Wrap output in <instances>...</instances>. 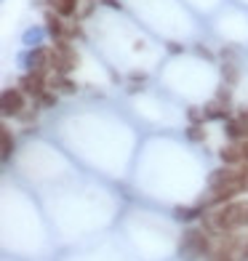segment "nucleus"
<instances>
[{"instance_id":"nucleus-1","label":"nucleus","mask_w":248,"mask_h":261,"mask_svg":"<svg viewBox=\"0 0 248 261\" xmlns=\"http://www.w3.org/2000/svg\"><path fill=\"white\" fill-rule=\"evenodd\" d=\"M179 258L182 261H206L214 253V234L206 227H190L179 237Z\"/></svg>"},{"instance_id":"nucleus-2","label":"nucleus","mask_w":248,"mask_h":261,"mask_svg":"<svg viewBox=\"0 0 248 261\" xmlns=\"http://www.w3.org/2000/svg\"><path fill=\"white\" fill-rule=\"evenodd\" d=\"M78 64V51L69 40H56L54 48H48V69L54 75H69Z\"/></svg>"},{"instance_id":"nucleus-3","label":"nucleus","mask_w":248,"mask_h":261,"mask_svg":"<svg viewBox=\"0 0 248 261\" xmlns=\"http://www.w3.org/2000/svg\"><path fill=\"white\" fill-rule=\"evenodd\" d=\"M0 110H3V117H19L27 110V93L21 88H3V93H0Z\"/></svg>"},{"instance_id":"nucleus-4","label":"nucleus","mask_w":248,"mask_h":261,"mask_svg":"<svg viewBox=\"0 0 248 261\" xmlns=\"http://www.w3.org/2000/svg\"><path fill=\"white\" fill-rule=\"evenodd\" d=\"M16 64L24 72H40L48 69V48H24L16 54Z\"/></svg>"},{"instance_id":"nucleus-5","label":"nucleus","mask_w":248,"mask_h":261,"mask_svg":"<svg viewBox=\"0 0 248 261\" xmlns=\"http://www.w3.org/2000/svg\"><path fill=\"white\" fill-rule=\"evenodd\" d=\"M45 72H51V69H40V72H24L19 80V88L27 93V96H32L35 101H38L45 91H48V77H45Z\"/></svg>"},{"instance_id":"nucleus-6","label":"nucleus","mask_w":248,"mask_h":261,"mask_svg":"<svg viewBox=\"0 0 248 261\" xmlns=\"http://www.w3.org/2000/svg\"><path fill=\"white\" fill-rule=\"evenodd\" d=\"M219 160L224 165H232V168H240L245 165V155H243V141H227L219 149Z\"/></svg>"},{"instance_id":"nucleus-7","label":"nucleus","mask_w":248,"mask_h":261,"mask_svg":"<svg viewBox=\"0 0 248 261\" xmlns=\"http://www.w3.org/2000/svg\"><path fill=\"white\" fill-rule=\"evenodd\" d=\"M45 32L54 38V43L56 40H69V24H64L56 11H48V14H45Z\"/></svg>"},{"instance_id":"nucleus-8","label":"nucleus","mask_w":248,"mask_h":261,"mask_svg":"<svg viewBox=\"0 0 248 261\" xmlns=\"http://www.w3.org/2000/svg\"><path fill=\"white\" fill-rule=\"evenodd\" d=\"M206 213H208V211L200 205V203H195V205H176V208H173V219L179 221V224H192V221H197V219H203Z\"/></svg>"},{"instance_id":"nucleus-9","label":"nucleus","mask_w":248,"mask_h":261,"mask_svg":"<svg viewBox=\"0 0 248 261\" xmlns=\"http://www.w3.org/2000/svg\"><path fill=\"white\" fill-rule=\"evenodd\" d=\"M45 27H38V24H32L27 27L24 32H21V45L24 48H43V40H45Z\"/></svg>"},{"instance_id":"nucleus-10","label":"nucleus","mask_w":248,"mask_h":261,"mask_svg":"<svg viewBox=\"0 0 248 261\" xmlns=\"http://www.w3.org/2000/svg\"><path fill=\"white\" fill-rule=\"evenodd\" d=\"M48 88L56 91V93H75V91H78V86H75V83L69 80L67 75H54V72H51V77H48Z\"/></svg>"},{"instance_id":"nucleus-11","label":"nucleus","mask_w":248,"mask_h":261,"mask_svg":"<svg viewBox=\"0 0 248 261\" xmlns=\"http://www.w3.org/2000/svg\"><path fill=\"white\" fill-rule=\"evenodd\" d=\"M78 3H80V0H48L51 11H56V14L62 16V19L75 16V14H78Z\"/></svg>"},{"instance_id":"nucleus-12","label":"nucleus","mask_w":248,"mask_h":261,"mask_svg":"<svg viewBox=\"0 0 248 261\" xmlns=\"http://www.w3.org/2000/svg\"><path fill=\"white\" fill-rule=\"evenodd\" d=\"M0 141H3V163H8L11 158H14V149H16V136L11 134L8 125L0 128Z\"/></svg>"},{"instance_id":"nucleus-13","label":"nucleus","mask_w":248,"mask_h":261,"mask_svg":"<svg viewBox=\"0 0 248 261\" xmlns=\"http://www.w3.org/2000/svg\"><path fill=\"white\" fill-rule=\"evenodd\" d=\"M203 120H230L227 115V104L224 101H214L203 110Z\"/></svg>"},{"instance_id":"nucleus-14","label":"nucleus","mask_w":248,"mask_h":261,"mask_svg":"<svg viewBox=\"0 0 248 261\" xmlns=\"http://www.w3.org/2000/svg\"><path fill=\"white\" fill-rule=\"evenodd\" d=\"M221 77L227 83H235V80H238V67H235V64H224L221 67Z\"/></svg>"},{"instance_id":"nucleus-15","label":"nucleus","mask_w":248,"mask_h":261,"mask_svg":"<svg viewBox=\"0 0 248 261\" xmlns=\"http://www.w3.org/2000/svg\"><path fill=\"white\" fill-rule=\"evenodd\" d=\"M56 99H59V93L48 88V91H45L43 96L38 99V104H40V107H54V104H56Z\"/></svg>"},{"instance_id":"nucleus-16","label":"nucleus","mask_w":248,"mask_h":261,"mask_svg":"<svg viewBox=\"0 0 248 261\" xmlns=\"http://www.w3.org/2000/svg\"><path fill=\"white\" fill-rule=\"evenodd\" d=\"M187 139H192V141H203V139H206V134H203V128H200V125H190V128H187Z\"/></svg>"},{"instance_id":"nucleus-17","label":"nucleus","mask_w":248,"mask_h":261,"mask_svg":"<svg viewBox=\"0 0 248 261\" xmlns=\"http://www.w3.org/2000/svg\"><path fill=\"white\" fill-rule=\"evenodd\" d=\"M19 120H21V123H32V120H38V110H30V112L24 110V112L19 115Z\"/></svg>"},{"instance_id":"nucleus-18","label":"nucleus","mask_w":248,"mask_h":261,"mask_svg":"<svg viewBox=\"0 0 248 261\" xmlns=\"http://www.w3.org/2000/svg\"><path fill=\"white\" fill-rule=\"evenodd\" d=\"M240 219H243V229L248 232V200H243V205H240Z\"/></svg>"},{"instance_id":"nucleus-19","label":"nucleus","mask_w":248,"mask_h":261,"mask_svg":"<svg viewBox=\"0 0 248 261\" xmlns=\"http://www.w3.org/2000/svg\"><path fill=\"white\" fill-rule=\"evenodd\" d=\"M206 261H238V258H232V256H224V253H216V251H214V253H211Z\"/></svg>"},{"instance_id":"nucleus-20","label":"nucleus","mask_w":248,"mask_h":261,"mask_svg":"<svg viewBox=\"0 0 248 261\" xmlns=\"http://www.w3.org/2000/svg\"><path fill=\"white\" fill-rule=\"evenodd\" d=\"M102 3H104V6H107V8H115V11H117V8H120V3H117V0H102Z\"/></svg>"},{"instance_id":"nucleus-21","label":"nucleus","mask_w":248,"mask_h":261,"mask_svg":"<svg viewBox=\"0 0 248 261\" xmlns=\"http://www.w3.org/2000/svg\"><path fill=\"white\" fill-rule=\"evenodd\" d=\"M243 155H245V165H248V141H243Z\"/></svg>"}]
</instances>
